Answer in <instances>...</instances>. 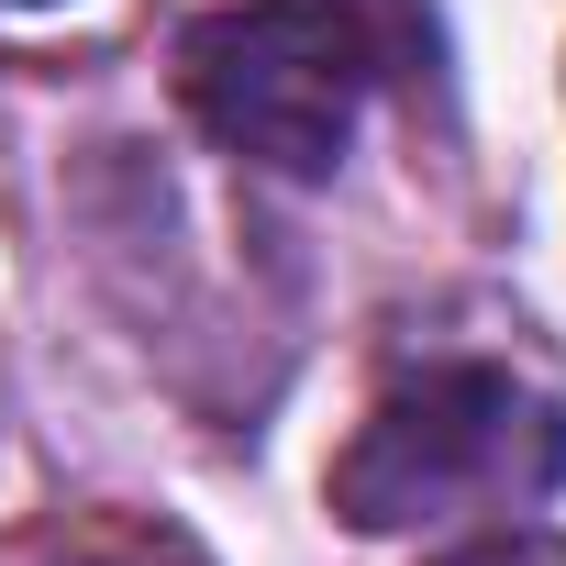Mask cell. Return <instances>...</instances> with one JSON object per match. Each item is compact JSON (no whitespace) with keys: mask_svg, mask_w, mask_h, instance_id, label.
I'll return each mask as SVG.
<instances>
[{"mask_svg":"<svg viewBox=\"0 0 566 566\" xmlns=\"http://www.w3.org/2000/svg\"><path fill=\"white\" fill-rule=\"evenodd\" d=\"M555 478H566V411L533 378H511V367H422L334 455V511L356 533H422V522L533 511Z\"/></svg>","mask_w":566,"mask_h":566,"instance_id":"6da1fadb","label":"cell"},{"mask_svg":"<svg viewBox=\"0 0 566 566\" xmlns=\"http://www.w3.org/2000/svg\"><path fill=\"white\" fill-rule=\"evenodd\" d=\"M178 90L222 156L266 178H334L378 90V45L345 0H244V12L189 23Z\"/></svg>","mask_w":566,"mask_h":566,"instance_id":"7a4b0ae2","label":"cell"},{"mask_svg":"<svg viewBox=\"0 0 566 566\" xmlns=\"http://www.w3.org/2000/svg\"><path fill=\"white\" fill-rule=\"evenodd\" d=\"M433 566H566V533H489V544H455Z\"/></svg>","mask_w":566,"mask_h":566,"instance_id":"3957f363","label":"cell"},{"mask_svg":"<svg viewBox=\"0 0 566 566\" xmlns=\"http://www.w3.org/2000/svg\"><path fill=\"white\" fill-rule=\"evenodd\" d=\"M0 12H45V0H0Z\"/></svg>","mask_w":566,"mask_h":566,"instance_id":"277c9868","label":"cell"}]
</instances>
